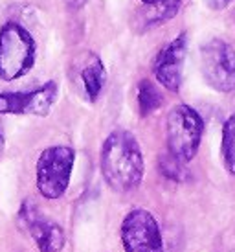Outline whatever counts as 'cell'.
I'll list each match as a JSON object with an SVG mask.
<instances>
[{
	"instance_id": "obj_1",
	"label": "cell",
	"mask_w": 235,
	"mask_h": 252,
	"mask_svg": "<svg viewBox=\"0 0 235 252\" xmlns=\"http://www.w3.org/2000/svg\"><path fill=\"white\" fill-rule=\"evenodd\" d=\"M99 168L107 186L116 193H129L144 181L146 162L136 136L116 129L105 138L99 153Z\"/></svg>"
},
{
	"instance_id": "obj_2",
	"label": "cell",
	"mask_w": 235,
	"mask_h": 252,
	"mask_svg": "<svg viewBox=\"0 0 235 252\" xmlns=\"http://www.w3.org/2000/svg\"><path fill=\"white\" fill-rule=\"evenodd\" d=\"M37 59V42L19 22L9 21L0 28V79L15 81L31 72Z\"/></svg>"
},
{
	"instance_id": "obj_3",
	"label": "cell",
	"mask_w": 235,
	"mask_h": 252,
	"mask_svg": "<svg viewBox=\"0 0 235 252\" xmlns=\"http://www.w3.org/2000/svg\"><path fill=\"white\" fill-rule=\"evenodd\" d=\"M204 134V120L191 105H175L166 122L167 153H171L180 162H191L199 153Z\"/></svg>"
},
{
	"instance_id": "obj_4",
	"label": "cell",
	"mask_w": 235,
	"mask_h": 252,
	"mask_svg": "<svg viewBox=\"0 0 235 252\" xmlns=\"http://www.w3.org/2000/svg\"><path fill=\"white\" fill-rule=\"evenodd\" d=\"M74 164H76L74 147L50 146L42 149L35 166V179H37L35 182L39 193L48 201L61 199L70 186Z\"/></svg>"
},
{
	"instance_id": "obj_5",
	"label": "cell",
	"mask_w": 235,
	"mask_h": 252,
	"mask_svg": "<svg viewBox=\"0 0 235 252\" xmlns=\"http://www.w3.org/2000/svg\"><path fill=\"white\" fill-rule=\"evenodd\" d=\"M202 77L221 94L235 92V48L222 39H209L201 46Z\"/></svg>"
},
{
	"instance_id": "obj_6",
	"label": "cell",
	"mask_w": 235,
	"mask_h": 252,
	"mask_svg": "<svg viewBox=\"0 0 235 252\" xmlns=\"http://www.w3.org/2000/svg\"><path fill=\"white\" fill-rule=\"evenodd\" d=\"M119 238L125 252H164L160 224L146 208H132L125 214Z\"/></svg>"
},
{
	"instance_id": "obj_7",
	"label": "cell",
	"mask_w": 235,
	"mask_h": 252,
	"mask_svg": "<svg viewBox=\"0 0 235 252\" xmlns=\"http://www.w3.org/2000/svg\"><path fill=\"white\" fill-rule=\"evenodd\" d=\"M59 98V85L46 81L33 91L0 92V114H19V116H48L52 107Z\"/></svg>"
},
{
	"instance_id": "obj_8",
	"label": "cell",
	"mask_w": 235,
	"mask_h": 252,
	"mask_svg": "<svg viewBox=\"0 0 235 252\" xmlns=\"http://www.w3.org/2000/svg\"><path fill=\"white\" fill-rule=\"evenodd\" d=\"M19 221L41 252H62L66 245V234L62 226L56 219L42 214L35 203L31 201L22 203L19 210Z\"/></svg>"
},
{
	"instance_id": "obj_9",
	"label": "cell",
	"mask_w": 235,
	"mask_h": 252,
	"mask_svg": "<svg viewBox=\"0 0 235 252\" xmlns=\"http://www.w3.org/2000/svg\"><path fill=\"white\" fill-rule=\"evenodd\" d=\"M187 54V33L182 32L160 50L152 61V74L166 91L178 92L182 87V72Z\"/></svg>"
},
{
	"instance_id": "obj_10",
	"label": "cell",
	"mask_w": 235,
	"mask_h": 252,
	"mask_svg": "<svg viewBox=\"0 0 235 252\" xmlns=\"http://www.w3.org/2000/svg\"><path fill=\"white\" fill-rule=\"evenodd\" d=\"M79 79H81V85H83L85 98L88 99L90 103L97 101V98L103 92L105 81H107L105 64L97 54L88 52V56L85 59L83 66H81V72H79Z\"/></svg>"
},
{
	"instance_id": "obj_11",
	"label": "cell",
	"mask_w": 235,
	"mask_h": 252,
	"mask_svg": "<svg viewBox=\"0 0 235 252\" xmlns=\"http://www.w3.org/2000/svg\"><path fill=\"white\" fill-rule=\"evenodd\" d=\"M182 0H158L154 4H147L136 17L138 32H147L151 28H156L164 22L171 21L175 15L180 11Z\"/></svg>"
},
{
	"instance_id": "obj_12",
	"label": "cell",
	"mask_w": 235,
	"mask_h": 252,
	"mask_svg": "<svg viewBox=\"0 0 235 252\" xmlns=\"http://www.w3.org/2000/svg\"><path fill=\"white\" fill-rule=\"evenodd\" d=\"M136 101H138V111L142 118L151 116L152 112H156L164 103V96L156 83H152L151 79H142L136 87Z\"/></svg>"
},
{
	"instance_id": "obj_13",
	"label": "cell",
	"mask_w": 235,
	"mask_h": 252,
	"mask_svg": "<svg viewBox=\"0 0 235 252\" xmlns=\"http://www.w3.org/2000/svg\"><path fill=\"white\" fill-rule=\"evenodd\" d=\"M221 157L228 173L235 175V112L222 126Z\"/></svg>"
},
{
	"instance_id": "obj_14",
	"label": "cell",
	"mask_w": 235,
	"mask_h": 252,
	"mask_svg": "<svg viewBox=\"0 0 235 252\" xmlns=\"http://www.w3.org/2000/svg\"><path fill=\"white\" fill-rule=\"evenodd\" d=\"M158 169L160 173L169 179V181L180 182L186 179V164L180 162L178 158H175L171 153L162 155L158 158Z\"/></svg>"
},
{
	"instance_id": "obj_15",
	"label": "cell",
	"mask_w": 235,
	"mask_h": 252,
	"mask_svg": "<svg viewBox=\"0 0 235 252\" xmlns=\"http://www.w3.org/2000/svg\"><path fill=\"white\" fill-rule=\"evenodd\" d=\"M232 2H234V0H206L207 7H211L215 11H221L224 7H228Z\"/></svg>"
},
{
	"instance_id": "obj_16",
	"label": "cell",
	"mask_w": 235,
	"mask_h": 252,
	"mask_svg": "<svg viewBox=\"0 0 235 252\" xmlns=\"http://www.w3.org/2000/svg\"><path fill=\"white\" fill-rule=\"evenodd\" d=\"M66 2H68L74 9H77V7H83L85 4H87V0H66Z\"/></svg>"
},
{
	"instance_id": "obj_17",
	"label": "cell",
	"mask_w": 235,
	"mask_h": 252,
	"mask_svg": "<svg viewBox=\"0 0 235 252\" xmlns=\"http://www.w3.org/2000/svg\"><path fill=\"white\" fill-rule=\"evenodd\" d=\"M4 149H6V138H4V134L0 131V157L4 155Z\"/></svg>"
},
{
	"instance_id": "obj_18",
	"label": "cell",
	"mask_w": 235,
	"mask_h": 252,
	"mask_svg": "<svg viewBox=\"0 0 235 252\" xmlns=\"http://www.w3.org/2000/svg\"><path fill=\"white\" fill-rule=\"evenodd\" d=\"M142 2L147 6V4H154V2H158V0H142Z\"/></svg>"
}]
</instances>
